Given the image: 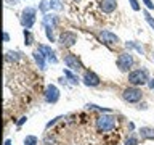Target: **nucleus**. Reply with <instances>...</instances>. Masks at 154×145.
I'll return each mask as SVG.
<instances>
[{"mask_svg":"<svg viewBox=\"0 0 154 145\" xmlns=\"http://www.w3.org/2000/svg\"><path fill=\"white\" fill-rule=\"evenodd\" d=\"M38 8H40V10H42V11H43V13H45V11H47V10H48V8H50V2H47V0H42V2H40V7H38Z\"/></svg>","mask_w":154,"mask_h":145,"instance_id":"24","label":"nucleus"},{"mask_svg":"<svg viewBox=\"0 0 154 145\" xmlns=\"http://www.w3.org/2000/svg\"><path fill=\"white\" fill-rule=\"evenodd\" d=\"M130 5H132V8L135 10V11H138L140 10V5H138V0H128Z\"/></svg>","mask_w":154,"mask_h":145,"instance_id":"26","label":"nucleus"},{"mask_svg":"<svg viewBox=\"0 0 154 145\" xmlns=\"http://www.w3.org/2000/svg\"><path fill=\"white\" fill-rule=\"evenodd\" d=\"M35 8L34 7H26L23 10V16H21V23L26 29H31L35 23Z\"/></svg>","mask_w":154,"mask_h":145,"instance_id":"4","label":"nucleus"},{"mask_svg":"<svg viewBox=\"0 0 154 145\" xmlns=\"http://www.w3.org/2000/svg\"><path fill=\"white\" fill-rule=\"evenodd\" d=\"M100 39L103 40V44H106V45H117L119 44V37L116 36V34L109 32V31H101Z\"/></svg>","mask_w":154,"mask_h":145,"instance_id":"10","label":"nucleus"},{"mask_svg":"<svg viewBox=\"0 0 154 145\" xmlns=\"http://www.w3.org/2000/svg\"><path fill=\"white\" fill-rule=\"evenodd\" d=\"M116 0H101V3H100V8L103 10L104 13H112L114 10H116Z\"/></svg>","mask_w":154,"mask_h":145,"instance_id":"12","label":"nucleus"},{"mask_svg":"<svg viewBox=\"0 0 154 145\" xmlns=\"http://www.w3.org/2000/svg\"><path fill=\"white\" fill-rule=\"evenodd\" d=\"M26 121H27V118H26V116H23V118H19V121H18V127H19V126H23L24 123H26Z\"/></svg>","mask_w":154,"mask_h":145,"instance_id":"28","label":"nucleus"},{"mask_svg":"<svg viewBox=\"0 0 154 145\" xmlns=\"http://www.w3.org/2000/svg\"><path fill=\"white\" fill-rule=\"evenodd\" d=\"M7 58L8 61H18L19 60V53L18 52H7Z\"/></svg>","mask_w":154,"mask_h":145,"instance_id":"19","label":"nucleus"},{"mask_svg":"<svg viewBox=\"0 0 154 145\" xmlns=\"http://www.w3.org/2000/svg\"><path fill=\"white\" fill-rule=\"evenodd\" d=\"M124 145H138V139L135 137V135H130V137L125 140V143Z\"/></svg>","mask_w":154,"mask_h":145,"instance_id":"23","label":"nucleus"},{"mask_svg":"<svg viewBox=\"0 0 154 145\" xmlns=\"http://www.w3.org/2000/svg\"><path fill=\"white\" fill-rule=\"evenodd\" d=\"M64 63L67 68H71L72 71H82L84 69V65L80 63V60L77 58V55H74V53H67V55L64 56Z\"/></svg>","mask_w":154,"mask_h":145,"instance_id":"6","label":"nucleus"},{"mask_svg":"<svg viewBox=\"0 0 154 145\" xmlns=\"http://www.w3.org/2000/svg\"><path fill=\"white\" fill-rule=\"evenodd\" d=\"M34 60H35V63L38 65V68H40V69H45V55H43L40 50H35V52H34Z\"/></svg>","mask_w":154,"mask_h":145,"instance_id":"15","label":"nucleus"},{"mask_svg":"<svg viewBox=\"0 0 154 145\" xmlns=\"http://www.w3.org/2000/svg\"><path fill=\"white\" fill-rule=\"evenodd\" d=\"M128 82H130L133 87L148 84V82H149L148 71H146V69H135V71H132V72L128 74Z\"/></svg>","mask_w":154,"mask_h":145,"instance_id":"2","label":"nucleus"},{"mask_svg":"<svg viewBox=\"0 0 154 145\" xmlns=\"http://www.w3.org/2000/svg\"><path fill=\"white\" fill-rule=\"evenodd\" d=\"M47 29V37L50 42H55V36H53V29L51 27H45Z\"/></svg>","mask_w":154,"mask_h":145,"instance_id":"25","label":"nucleus"},{"mask_svg":"<svg viewBox=\"0 0 154 145\" xmlns=\"http://www.w3.org/2000/svg\"><path fill=\"white\" fill-rule=\"evenodd\" d=\"M50 8L51 10H56V11H61V10L64 8L63 0H50Z\"/></svg>","mask_w":154,"mask_h":145,"instance_id":"17","label":"nucleus"},{"mask_svg":"<svg viewBox=\"0 0 154 145\" xmlns=\"http://www.w3.org/2000/svg\"><path fill=\"white\" fill-rule=\"evenodd\" d=\"M148 84H149V87H151V89L154 90V79H151V81H149V82H148Z\"/></svg>","mask_w":154,"mask_h":145,"instance_id":"31","label":"nucleus"},{"mask_svg":"<svg viewBox=\"0 0 154 145\" xmlns=\"http://www.w3.org/2000/svg\"><path fill=\"white\" fill-rule=\"evenodd\" d=\"M116 126H117V118L114 114H101L96 119V130L98 132H109V130H114Z\"/></svg>","mask_w":154,"mask_h":145,"instance_id":"1","label":"nucleus"},{"mask_svg":"<svg viewBox=\"0 0 154 145\" xmlns=\"http://www.w3.org/2000/svg\"><path fill=\"white\" fill-rule=\"evenodd\" d=\"M43 26L55 29L58 26V16H55V14H45L43 16Z\"/></svg>","mask_w":154,"mask_h":145,"instance_id":"13","label":"nucleus"},{"mask_svg":"<svg viewBox=\"0 0 154 145\" xmlns=\"http://www.w3.org/2000/svg\"><path fill=\"white\" fill-rule=\"evenodd\" d=\"M5 145H11V140L7 139V140H5Z\"/></svg>","mask_w":154,"mask_h":145,"instance_id":"33","label":"nucleus"},{"mask_svg":"<svg viewBox=\"0 0 154 145\" xmlns=\"http://www.w3.org/2000/svg\"><path fill=\"white\" fill-rule=\"evenodd\" d=\"M133 66V56L130 53H120L117 58V68L120 71H128Z\"/></svg>","mask_w":154,"mask_h":145,"instance_id":"5","label":"nucleus"},{"mask_svg":"<svg viewBox=\"0 0 154 145\" xmlns=\"http://www.w3.org/2000/svg\"><path fill=\"white\" fill-rule=\"evenodd\" d=\"M63 72H64V77H67V79H69L71 84H79V82H80V81H79V77H77V76H75L72 71H69V69H64Z\"/></svg>","mask_w":154,"mask_h":145,"instance_id":"16","label":"nucleus"},{"mask_svg":"<svg viewBox=\"0 0 154 145\" xmlns=\"http://www.w3.org/2000/svg\"><path fill=\"white\" fill-rule=\"evenodd\" d=\"M152 60H154V53H152Z\"/></svg>","mask_w":154,"mask_h":145,"instance_id":"34","label":"nucleus"},{"mask_svg":"<svg viewBox=\"0 0 154 145\" xmlns=\"http://www.w3.org/2000/svg\"><path fill=\"white\" fill-rule=\"evenodd\" d=\"M58 119H61V116H58V118H55V119H53V121H50V123H48V124H47V129H48V127H51V126H53V124H55V123H56V121H58Z\"/></svg>","mask_w":154,"mask_h":145,"instance_id":"29","label":"nucleus"},{"mask_svg":"<svg viewBox=\"0 0 154 145\" xmlns=\"http://www.w3.org/2000/svg\"><path fill=\"white\" fill-rule=\"evenodd\" d=\"M140 135H141L143 140H154V127L144 126V127L140 129Z\"/></svg>","mask_w":154,"mask_h":145,"instance_id":"14","label":"nucleus"},{"mask_svg":"<svg viewBox=\"0 0 154 145\" xmlns=\"http://www.w3.org/2000/svg\"><path fill=\"white\" fill-rule=\"evenodd\" d=\"M3 40H5V42H8V40H10V36H8V32H3Z\"/></svg>","mask_w":154,"mask_h":145,"instance_id":"30","label":"nucleus"},{"mask_svg":"<svg viewBox=\"0 0 154 145\" xmlns=\"http://www.w3.org/2000/svg\"><path fill=\"white\" fill-rule=\"evenodd\" d=\"M143 3L146 5V7H148L149 10H152V8H154V3L151 2V0H143Z\"/></svg>","mask_w":154,"mask_h":145,"instance_id":"27","label":"nucleus"},{"mask_svg":"<svg viewBox=\"0 0 154 145\" xmlns=\"http://www.w3.org/2000/svg\"><path fill=\"white\" fill-rule=\"evenodd\" d=\"M143 14H144V19L148 21V24H149V26H151V27L154 29V18H152V16H151V14H149L148 11H143Z\"/></svg>","mask_w":154,"mask_h":145,"instance_id":"22","label":"nucleus"},{"mask_svg":"<svg viewBox=\"0 0 154 145\" xmlns=\"http://www.w3.org/2000/svg\"><path fill=\"white\" fill-rule=\"evenodd\" d=\"M38 50H40L43 55H45V58L48 61H51V63H56L58 61V58L55 55V50H51L50 47H47V45H38Z\"/></svg>","mask_w":154,"mask_h":145,"instance_id":"11","label":"nucleus"},{"mask_svg":"<svg viewBox=\"0 0 154 145\" xmlns=\"http://www.w3.org/2000/svg\"><path fill=\"white\" fill-rule=\"evenodd\" d=\"M38 143V139L35 135H26V139H24V145H37Z\"/></svg>","mask_w":154,"mask_h":145,"instance_id":"18","label":"nucleus"},{"mask_svg":"<svg viewBox=\"0 0 154 145\" xmlns=\"http://www.w3.org/2000/svg\"><path fill=\"white\" fill-rule=\"evenodd\" d=\"M82 81H84V84L87 87H98L101 79L98 77V74H95L93 71H85L84 72V77H82Z\"/></svg>","mask_w":154,"mask_h":145,"instance_id":"8","label":"nucleus"},{"mask_svg":"<svg viewBox=\"0 0 154 145\" xmlns=\"http://www.w3.org/2000/svg\"><path fill=\"white\" fill-rule=\"evenodd\" d=\"M45 102L47 103H56L58 100H60V90H58L56 85L53 84H48L45 87Z\"/></svg>","mask_w":154,"mask_h":145,"instance_id":"7","label":"nucleus"},{"mask_svg":"<svg viewBox=\"0 0 154 145\" xmlns=\"http://www.w3.org/2000/svg\"><path fill=\"white\" fill-rule=\"evenodd\" d=\"M127 47H130V48H135V50H138V53H141L143 55V47L141 45H138V44H135L133 40H130V42H127Z\"/></svg>","mask_w":154,"mask_h":145,"instance_id":"20","label":"nucleus"},{"mask_svg":"<svg viewBox=\"0 0 154 145\" xmlns=\"http://www.w3.org/2000/svg\"><path fill=\"white\" fill-rule=\"evenodd\" d=\"M7 2H8L10 5H16V3H18V0H7Z\"/></svg>","mask_w":154,"mask_h":145,"instance_id":"32","label":"nucleus"},{"mask_svg":"<svg viewBox=\"0 0 154 145\" xmlns=\"http://www.w3.org/2000/svg\"><path fill=\"white\" fill-rule=\"evenodd\" d=\"M24 40H26V45H31L32 44V34L29 32V29H24Z\"/></svg>","mask_w":154,"mask_h":145,"instance_id":"21","label":"nucleus"},{"mask_svg":"<svg viewBox=\"0 0 154 145\" xmlns=\"http://www.w3.org/2000/svg\"><path fill=\"white\" fill-rule=\"evenodd\" d=\"M122 98L125 102H128V103H138L143 98V92L138 87H127L122 92Z\"/></svg>","mask_w":154,"mask_h":145,"instance_id":"3","label":"nucleus"},{"mask_svg":"<svg viewBox=\"0 0 154 145\" xmlns=\"http://www.w3.org/2000/svg\"><path fill=\"white\" fill-rule=\"evenodd\" d=\"M75 42H77V36L71 31H66L60 36V44L63 47H72Z\"/></svg>","mask_w":154,"mask_h":145,"instance_id":"9","label":"nucleus"}]
</instances>
